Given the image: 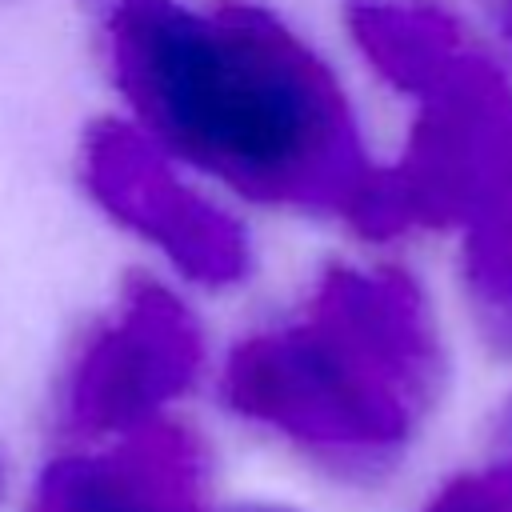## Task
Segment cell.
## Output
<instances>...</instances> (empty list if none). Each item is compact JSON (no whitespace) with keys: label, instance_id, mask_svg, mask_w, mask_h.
<instances>
[{"label":"cell","instance_id":"12","mask_svg":"<svg viewBox=\"0 0 512 512\" xmlns=\"http://www.w3.org/2000/svg\"><path fill=\"white\" fill-rule=\"evenodd\" d=\"M508 464H512V460H508Z\"/></svg>","mask_w":512,"mask_h":512},{"label":"cell","instance_id":"7","mask_svg":"<svg viewBox=\"0 0 512 512\" xmlns=\"http://www.w3.org/2000/svg\"><path fill=\"white\" fill-rule=\"evenodd\" d=\"M464 296L488 352L512 360V188L468 220Z\"/></svg>","mask_w":512,"mask_h":512},{"label":"cell","instance_id":"1","mask_svg":"<svg viewBox=\"0 0 512 512\" xmlns=\"http://www.w3.org/2000/svg\"><path fill=\"white\" fill-rule=\"evenodd\" d=\"M136 124L232 192L352 216L376 168L332 68L252 0H88Z\"/></svg>","mask_w":512,"mask_h":512},{"label":"cell","instance_id":"6","mask_svg":"<svg viewBox=\"0 0 512 512\" xmlns=\"http://www.w3.org/2000/svg\"><path fill=\"white\" fill-rule=\"evenodd\" d=\"M344 20L372 68L420 100L448 88L476 56L444 0H344Z\"/></svg>","mask_w":512,"mask_h":512},{"label":"cell","instance_id":"9","mask_svg":"<svg viewBox=\"0 0 512 512\" xmlns=\"http://www.w3.org/2000/svg\"><path fill=\"white\" fill-rule=\"evenodd\" d=\"M220 512H300L292 504H276V500H240V504H228Z\"/></svg>","mask_w":512,"mask_h":512},{"label":"cell","instance_id":"8","mask_svg":"<svg viewBox=\"0 0 512 512\" xmlns=\"http://www.w3.org/2000/svg\"><path fill=\"white\" fill-rule=\"evenodd\" d=\"M424 512H512V464H496L484 472H468L448 480Z\"/></svg>","mask_w":512,"mask_h":512},{"label":"cell","instance_id":"11","mask_svg":"<svg viewBox=\"0 0 512 512\" xmlns=\"http://www.w3.org/2000/svg\"><path fill=\"white\" fill-rule=\"evenodd\" d=\"M8 496V460H4V448H0V500Z\"/></svg>","mask_w":512,"mask_h":512},{"label":"cell","instance_id":"2","mask_svg":"<svg viewBox=\"0 0 512 512\" xmlns=\"http://www.w3.org/2000/svg\"><path fill=\"white\" fill-rule=\"evenodd\" d=\"M444 392V348L420 288L392 268L332 264L304 308L244 336L220 400L352 488L384 484Z\"/></svg>","mask_w":512,"mask_h":512},{"label":"cell","instance_id":"5","mask_svg":"<svg viewBox=\"0 0 512 512\" xmlns=\"http://www.w3.org/2000/svg\"><path fill=\"white\" fill-rule=\"evenodd\" d=\"M24 512H220L212 448L180 420L72 444L36 472Z\"/></svg>","mask_w":512,"mask_h":512},{"label":"cell","instance_id":"4","mask_svg":"<svg viewBox=\"0 0 512 512\" xmlns=\"http://www.w3.org/2000/svg\"><path fill=\"white\" fill-rule=\"evenodd\" d=\"M80 180L112 220L160 248L188 280L204 288L248 280L252 240L244 224L196 192L140 124L96 120L80 144Z\"/></svg>","mask_w":512,"mask_h":512},{"label":"cell","instance_id":"10","mask_svg":"<svg viewBox=\"0 0 512 512\" xmlns=\"http://www.w3.org/2000/svg\"><path fill=\"white\" fill-rule=\"evenodd\" d=\"M488 8H492V20L500 24L504 40L512 44V0H488Z\"/></svg>","mask_w":512,"mask_h":512},{"label":"cell","instance_id":"3","mask_svg":"<svg viewBox=\"0 0 512 512\" xmlns=\"http://www.w3.org/2000/svg\"><path fill=\"white\" fill-rule=\"evenodd\" d=\"M200 368L204 332L188 304L172 288L132 276L116 308L72 352L56 388V428L76 444L140 432L168 420Z\"/></svg>","mask_w":512,"mask_h":512}]
</instances>
